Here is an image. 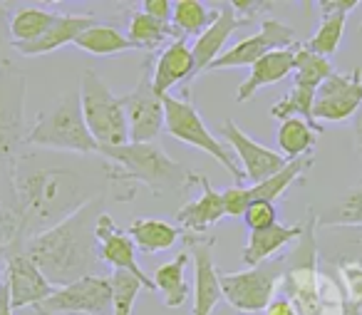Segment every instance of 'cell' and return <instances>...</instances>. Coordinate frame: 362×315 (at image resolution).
Returning <instances> with one entry per match:
<instances>
[{
  "label": "cell",
  "mask_w": 362,
  "mask_h": 315,
  "mask_svg": "<svg viewBox=\"0 0 362 315\" xmlns=\"http://www.w3.org/2000/svg\"><path fill=\"white\" fill-rule=\"evenodd\" d=\"M97 189L82 171L72 166L37 164V154H21L13 166V196L8 204L16 209L28 241L97 199Z\"/></svg>",
  "instance_id": "1"
},
{
  "label": "cell",
  "mask_w": 362,
  "mask_h": 315,
  "mask_svg": "<svg viewBox=\"0 0 362 315\" xmlns=\"http://www.w3.org/2000/svg\"><path fill=\"white\" fill-rule=\"evenodd\" d=\"M105 214V194L82 206L62 224L33 236L25 244V256L55 288H65L90 275H100V241L97 219Z\"/></svg>",
  "instance_id": "2"
},
{
  "label": "cell",
  "mask_w": 362,
  "mask_h": 315,
  "mask_svg": "<svg viewBox=\"0 0 362 315\" xmlns=\"http://www.w3.org/2000/svg\"><path fill=\"white\" fill-rule=\"evenodd\" d=\"M105 176L112 186L127 189V201L134 199V186H146L154 199L166 194H184L194 184V171L171 159L159 142L124 147H100Z\"/></svg>",
  "instance_id": "3"
},
{
  "label": "cell",
  "mask_w": 362,
  "mask_h": 315,
  "mask_svg": "<svg viewBox=\"0 0 362 315\" xmlns=\"http://www.w3.org/2000/svg\"><path fill=\"white\" fill-rule=\"evenodd\" d=\"M317 214L308 211L305 231L286 253L283 293L293 303L298 315H345L342 288L317 268Z\"/></svg>",
  "instance_id": "4"
},
{
  "label": "cell",
  "mask_w": 362,
  "mask_h": 315,
  "mask_svg": "<svg viewBox=\"0 0 362 315\" xmlns=\"http://www.w3.org/2000/svg\"><path fill=\"white\" fill-rule=\"evenodd\" d=\"M28 80L11 60H0V204L13 196V166L25 147Z\"/></svg>",
  "instance_id": "5"
},
{
  "label": "cell",
  "mask_w": 362,
  "mask_h": 315,
  "mask_svg": "<svg viewBox=\"0 0 362 315\" xmlns=\"http://www.w3.org/2000/svg\"><path fill=\"white\" fill-rule=\"evenodd\" d=\"M25 147L72 151V154H97L100 151V144L90 134L85 117H82L80 90L67 92L52 107L40 112V117L28 127Z\"/></svg>",
  "instance_id": "6"
},
{
  "label": "cell",
  "mask_w": 362,
  "mask_h": 315,
  "mask_svg": "<svg viewBox=\"0 0 362 315\" xmlns=\"http://www.w3.org/2000/svg\"><path fill=\"white\" fill-rule=\"evenodd\" d=\"M164 132L176 142H184L189 147L206 151L209 156L218 161L228 174L236 179V184L246 181L241 164H236L233 151L226 149L216 137L211 134V130L206 127V122L202 120L199 110L192 105V90H184V95H166L164 97Z\"/></svg>",
  "instance_id": "7"
},
{
  "label": "cell",
  "mask_w": 362,
  "mask_h": 315,
  "mask_svg": "<svg viewBox=\"0 0 362 315\" xmlns=\"http://www.w3.org/2000/svg\"><path fill=\"white\" fill-rule=\"evenodd\" d=\"M80 105L87 130L100 147L129 144V125L119 97L95 70H85L80 80Z\"/></svg>",
  "instance_id": "8"
},
{
  "label": "cell",
  "mask_w": 362,
  "mask_h": 315,
  "mask_svg": "<svg viewBox=\"0 0 362 315\" xmlns=\"http://www.w3.org/2000/svg\"><path fill=\"white\" fill-rule=\"evenodd\" d=\"M283 275H286V256H278L253 268L236 270V273L218 270L223 300L241 315L268 310V305L278 295Z\"/></svg>",
  "instance_id": "9"
},
{
  "label": "cell",
  "mask_w": 362,
  "mask_h": 315,
  "mask_svg": "<svg viewBox=\"0 0 362 315\" xmlns=\"http://www.w3.org/2000/svg\"><path fill=\"white\" fill-rule=\"evenodd\" d=\"M151 67H154V55L146 57L141 65L144 72L136 87L119 97L127 125H129V142L134 144L159 142V134L164 132V97L156 95L154 82H151Z\"/></svg>",
  "instance_id": "10"
},
{
  "label": "cell",
  "mask_w": 362,
  "mask_h": 315,
  "mask_svg": "<svg viewBox=\"0 0 362 315\" xmlns=\"http://www.w3.org/2000/svg\"><path fill=\"white\" fill-rule=\"evenodd\" d=\"M35 315H112V283L107 275H90L55 293L40 305Z\"/></svg>",
  "instance_id": "11"
},
{
  "label": "cell",
  "mask_w": 362,
  "mask_h": 315,
  "mask_svg": "<svg viewBox=\"0 0 362 315\" xmlns=\"http://www.w3.org/2000/svg\"><path fill=\"white\" fill-rule=\"evenodd\" d=\"M300 45L298 35L291 25L276 21V18H266L261 23V30L256 35L243 38L241 42L226 47L221 57L214 62L209 70H228V67H253L261 57L276 50H288V47Z\"/></svg>",
  "instance_id": "12"
},
{
  "label": "cell",
  "mask_w": 362,
  "mask_h": 315,
  "mask_svg": "<svg viewBox=\"0 0 362 315\" xmlns=\"http://www.w3.org/2000/svg\"><path fill=\"white\" fill-rule=\"evenodd\" d=\"M184 248L194 258V313L192 315H211L216 305L223 300L221 280H218V265L214 260V246L216 239L211 234H189L184 231Z\"/></svg>",
  "instance_id": "13"
},
{
  "label": "cell",
  "mask_w": 362,
  "mask_h": 315,
  "mask_svg": "<svg viewBox=\"0 0 362 315\" xmlns=\"http://www.w3.org/2000/svg\"><path fill=\"white\" fill-rule=\"evenodd\" d=\"M362 110V70L335 72L320 85L313 102L315 122H345Z\"/></svg>",
  "instance_id": "14"
},
{
  "label": "cell",
  "mask_w": 362,
  "mask_h": 315,
  "mask_svg": "<svg viewBox=\"0 0 362 315\" xmlns=\"http://www.w3.org/2000/svg\"><path fill=\"white\" fill-rule=\"evenodd\" d=\"M221 137L228 144V149L241 159V169L246 174V181H251V186L271 179L273 174H278L288 164V159L281 151L268 149L266 144L251 139L233 120H226L221 125Z\"/></svg>",
  "instance_id": "15"
},
{
  "label": "cell",
  "mask_w": 362,
  "mask_h": 315,
  "mask_svg": "<svg viewBox=\"0 0 362 315\" xmlns=\"http://www.w3.org/2000/svg\"><path fill=\"white\" fill-rule=\"evenodd\" d=\"M97 241H100V258L102 263L112 265L115 270H127V273L136 275L141 280L146 290L156 293V285L149 275L141 270V265L136 263V246L132 241V236L124 229L117 226V221L110 214H102L97 219Z\"/></svg>",
  "instance_id": "16"
},
{
  "label": "cell",
  "mask_w": 362,
  "mask_h": 315,
  "mask_svg": "<svg viewBox=\"0 0 362 315\" xmlns=\"http://www.w3.org/2000/svg\"><path fill=\"white\" fill-rule=\"evenodd\" d=\"M6 285L13 310L35 308L55 293V285L40 273V268L25 253H16L6 260Z\"/></svg>",
  "instance_id": "17"
},
{
  "label": "cell",
  "mask_w": 362,
  "mask_h": 315,
  "mask_svg": "<svg viewBox=\"0 0 362 315\" xmlns=\"http://www.w3.org/2000/svg\"><path fill=\"white\" fill-rule=\"evenodd\" d=\"M238 28H243V23L238 21L233 6L231 3H221V6H218V18L197 38V40H194V45H192V52H194L192 82L197 80V77H202L204 72H209V67L226 52L228 38H231Z\"/></svg>",
  "instance_id": "18"
},
{
  "label": "cell",
  "mask_w": 362,
  "mask_h": 315,
  "mask_svg": "<svg viewBox=\"0 0 362 315\" xmlns=\"http://www.w3.org/2000/svg\"><path fill=\"white\" fill-rule=\"evenodd\" d=\"M194 75V52L187 38L171 40L159 55H154V67H151V82L159 97L171 95L176 85H184L189 90Z\"/></svg>",
  "instance_id": "19"
},
{
  "label": "cell",
  "mask_w": 362,
  "mask_h": 315,
  "mask_svg": "<svg viewBox=\"0 0 362 315\" xmlns=\"http://www.w3.org/2000/svg\"><path fill=\"white\" fill-rule=\"evenodd\" d=\"M197 184L202 186V196L184 204L181 209H176L174 221L176 226H181L189 234H209V229L216 226L226 216V211H223V196L221 191H216L209 184L206 176L197 174Z\"/></svg>",
  "instance_id": "20"
},
{
  "label": "cell",
  "mask_w": 362,
  "mask_h": 315,
  "mask_svg": "<svg viewBox=\"0 0 362 315\" xmlns=\"http://www.w3.org/2000/svg\"><path fill=\"white\" fill-rule=\"evenodd\" d=\"M303 231H305V219L293 226L276 224L263 231H248V241L241 251V260L248 268H253V265H261L271 258H278V253H281L286 246L296 244V241L300 239Z\"/></svg>",
  "instance_id": "21"
},
{
  "label": "cell",
  "mask_w": 362,
  "mask_h": 315,
  "mask_svg": "<svg viewBox=\"0 0 362 315\" xmlns=\"http://www.w3.org/2000/svg\"><path fill=\"white\" fill-rule=\"evenodd\" d=\"M97 21L92 13H62L60 21L50 28L42 38H37L30 45H18V55L23 57H37V55H47V52H55L57 47L65 45H75V40L82 35L85 30H90Z\"/></svg>",
  "instance_id": "22"
},
{
  "label": "cell",
  "mask_w": 362,
  "mask_h": 315,
  "mask_svg": "<svg viewBox=\"0 0 362 315\" xmlns=\"http://www.w3.org/2000/svg\"><path fill=\"white\" fill-rule=\"evenodd\" d=\"M296 47L268 52L266 57H261V60L251 67V72H248V77L241 82V87L236 90L238 105H243V102H248L251 97H256V92L263 90V87L276 85V82L286 80L288 75H293V70H296Z\"/></svg>",
  "instance_id": "23"
},
{
  "label": "cell",
  "mask_w": 362,
  "mask_h": 315,
  "mask_svg": "<svg viewBox=\"0 0 362 315\" xmlns=\"http://www.w3.org/2000/svg\"><path fill=\"white\" fill-rule=\"evenodd\" d=\"M127 234L132 236L139 253L171 251L179 241H184V229L181 226L169 224V221H161V219H149V216H141V219L132 221Z\"/></svg>",
  "instance_id": "24"
},
{
  "label": "cell",
  "mask_w": 362,
  "mask_h": 315,
  "mask_svg": "<svg viewBox=\"0 0 362 315\" xmlns=\"http://www.w3.org/2000/svg\"><path fill=\"white\" fill-rule=\"evenodd\" d=\"M60 11H50V8L40 6H23L8 21V35H11V45H30L37 38H42L57 21H60Z\"/></svg>",
  "instance_id": "25"
},
{
  "label": "cell",
  "mask_w": 362,
  "mask_h": 315,
  "mask_svg": "<svg viewBox=\"0 0 362 315\" xmlns=\"http://www.w3.org/2000/svg\"><path fill=\"white\" fill-rule=\"evenodd\" d=\"M187 263H189V251H181L171 260H166L159 268H154V278L151 280H154L156 290L164 298L166 308H181V305L187 303L189 293H192V288L187 283Z\"/></svg>",
  "instance_id": "26"
},
{
  "label": "cell",
  "mask_w": 362,
  "mask_h": 315,
  "mask_svg": "<svg viewBox=\"0 0 362 315\" xmlns=\"http://www.w3.org/2000/svg\"><path fill=\"white\" fill-rule=\"evenodd\" d=\"M313 161H315V156L293 159V161H288L278 174H273L271 179L261 181V184H256V186H248L251 201H271V204H276L281 196H286V191L291 189L293 184H300V181L305 179Z\"/></svg>",
  "instance_id": "27"
},
{
  "label": "cell",
  "mask_w": 362,
  "mask_h": 315,
  "mask_svg": "<svg viewBox=\"0 0 362 315\" xmlns=\"http://www.w3.org/2000/svg\"><path fill=\"white\" fill-rule=\"evenodd\" d=\"M127 38H129L136 50L154 52L156 47L169 45V42L176 40L179 35H176V30L171 28V23H161V21H156V18L146 16L144 11H134L129 16Z\"/></svg>",
  "instance_id": "28"
},
{
  "label": "cell",
  "mask_w": 362,
  "mask_h": 315,
  "mask_svg": "<svg viewBox=\"0 0 362 315\" xmlns=\"http://www.w3.org/2000/svg\"><path fill=\"white\" fill-rule=\"evenodd\" d=\"M320 137V132L315 127H310L305 120L300 117H291V120H283L278 127V151L286 156L288 161L300 159V156H313L315 149V142Z\"/></svg>",
  "instance_id": "29"
},
{
  "label": "cell",
  "mask_w": 362,
  "mask_h": 315,
  "mask_svg": "<svg viewBox=\"0 0 362 315\" xmlns=\"http://www.w3.org/2000/svg\"><path fill=\"white\" fill-rule=\"evenodd\" d=\"M75 45L80 47V50L90 52V55H97V57L122 55V52L136 50L124 33L117 30L115 25H107V23H95L90 30H85L77 38Z\"/></svg>",
  "instance_id": "30"
},
{
  "label": "cell",
  "mask_w": 362,
  "mask_h": 315,
  "mask_svg": "<svg viewBox=\"0 0 362 315\" xmlns=\"http://www.w3.org/2000/svg\"><path fill=\"white\" fill-rule=\"evenodd\" d=\"M216 18L218 11H211L202 0H176L171 28L179 38H199Z\"/></svg>",
  "instance_id": "31"
},
{
  "label": "cell",
  "mask_w": 362,
  "mask_h": 315,
  "mask_svg": "<svg viewBox=\"0 0 362 315\" xmlns=\"http://www.w3.org/2000/svg\"><path fill=\"white\" fill-rule=\"evenodd\" d=\"M330 75H335V67L327 57H320L310 52L305 45L296 47V70H293V85L305 87V90L317 92L320 85Z\"/></svg>",
  "instance_id": "32"
},
{
  "label": "cell",
  "mask_w": 362,
  "mask_h": 315,
  "mask_svg": "<svg viewBox=\"0 0 362 315\" xmlns=\"http://www.w3.org/2000/svg\"><path fill=\"white\" fill-rule=\"evenodd\" d=\"M350 13H342V11H322L320 13V25H317L315 35L305 42V47L310 52L320 57H327L335 55L337 47L342 42V35H345V21Z\"/></svg>",
  "instance_id": "33"
},
{
  "label": "cell",
  "mask_w": 362,
  "mask_h": 315,
  "mask_svg": "<svg viewBox=\"0 0 362 315\" xmlns=\"http://www.w3.org/2000/svg\"><path fill=\"white\" fill-rule=\"evenodd\" d=\"M317 226H332V229H362V184L352 186L340 201L327 209L317 219Z\"/></svg>",
  "instance_id": "34"
},
{
  "label": "cell",
  "mask_w": 362,
  "mask_h": 315,
  "mask_svg": "<svg viewBox=\"0 0 362 315\" xmlns=\"http://www.w3.org/2000/svg\"><path fill=\"white\" fill-rule=\"evenodd\" d=\"M313 102H315V92L293 85L291 90H288V95L281 97V100L271 107V117L281 122L291 120V117H300V120H305L310 127H315L317 132H322V125H317L315 117H313Z\"/></svg>",
  "instance_id": "35"
},
{
  "label": "cell",
  "mask_w": 362,
  "mask_h": 315,
  "mask_svg": "<svg viewBox=\"0 0 362 315\" xmlns=\"http://www.w3.org/2000/svg\"><path fill=\"white\" fill-rule=\"evenodd\" d=\"M110 283H112V315H132L136 298H139V290L144 288L141 280L136 275L127 273V270H112Z\"/></svg>",
  "instance_id": "36"
},
{
  "label": "cell",
  "mask_w": 362,
  "mask_h": 315,
  "mask_svg": "<svg viewBox=\"0 0 362 315\" xmlns=\"http://www.w3.org/2000/svg\"><path fill=\"white\" fill-rule=\"evenodd\" d=\"M342 283L345 315H362V263L357 260H335Z\"/></svg>",
  "instance_id": "37"
},
{
  "label": "cell",
  "mask_w": 362,
  "mask_h": 315,
  "mask_svg": "<svg viewBox=\"0 0 362 315\" xmlns=\"http://www.w3.org/2000/svg\"><path fill=\"white\" fill-rule=\"evenodd\" d=\"M243 221H246V226L251 231L271 229V226L278 224L276 204H271V201H253L246 214H243Z\"/></svg>",
  "instance_id": "38"
},
{
  "label": "cell",
  "mask_w": 362,
  "mask_h": 315,
  "mask_svg": "<svg viewBox=\"0 0 362 315\" xmlns=\"http://www.w3.org/2000/svg\"><path fill=\"white\" fill-rule=\"evenodd\" d=\"M221 196H223V211H226V216H241L243 219L248 206L253 204L251 191H248V186H243V184L228 186V189L221 191Z\"/></svg>",
  "instance_id": "39"
},
{
  "label": "cell",
  "mask_w": 362,
  "mask_h": 315,
  "mask_svg": "<svg viewBox=\"0 0 362 315\" xmlns=\"http://www.w3.org/2000/svg\"><path fill=\"white\" fill-rule=\"evenodd\" d=\"M231 6H233V11H236L238 21H241L243 25H248V23H253L258 16H263V11L273 8V3H258V0H233Z\"/></svg>",
  "instance_id": "40"
},
{
  "label": "cell",
  "mask_w": 362,
  "mask_h": 315,
  "mask_svg": "<svg viewBox=\"0 0 362 315\" xmlns=\"http://www.w3.org/2000/svg\"><path fill=\"white\" fill-rule=\"evenodd\" d=\"M141 11H144L146 16L161 21V23H171V16H174V3H169V0H144V3H141Z\"/></svg>",
  "instance_id": "41"
},
{
  "label": "cell",
  "mask_w": 362,
  "mask_h": 315,
  "mask_svg": "<svg viewBox=\"0 0 362 315\" xmlns=\"http://www.w3.org/2000/svg\"><path fill=\"white\" fill-rule=\"evenodd\" d=\"M317 8H320V13L322 11H342V13H350V11H355L360 3L357 0H317L315 3Z\"/></svg>",
  "instance_id": "42"
},
{
  "label": "cell",
  "mask_w": 362,
  "mask_h": 315,
  "mask_svg": "<svg viewBox=\"0 0 362 315\" xmlns=\"http://www.w3.org/2000/svg\"><path fill=\"white\" fill-rule=\"evenodd\" d=\"M0 315H16L11 305V293H8V285H0Z\"/></svg>",
  "instance_id": "43"
},
{
  "label": "cell",
  "mask_w": 362,
  "mask_h": 315,
  "mask_svg": "<svg viewBox=\"0 0 362 315\" xmlns=\"http://www.w3.org/2000/svg\"><path fill=\"white\" fill-rule=\"evenodd\" d=\"M352 132H355V144H357V149H360V154H362V110L352 117ZM360 184H362V179H360Z\"/></svg>",
  "instance_id": "44"
},
{
  "label": "cell",
  "mask_w": 362,
  "mask_h": 315,
  "mask_svg": "<svg viewBox=\"0 0 362 315\" xmlns=\"http://www.w3.org/2000/svg\"><path fill=\"white\" fill-rule=\"evenodd\" d=\"M360 30H362V23H360Z\"/></svg>",
  "instance_id": "45"
},
{
  "label": "cell",
  "mask_w": 362,
  "mask_h": 315,
  "mask_svg": "<svg viewBox=\"0 0 362 315\" xmlns=\"http://www.w3.org/2000/svg\"><path fill=\"white\" fill-rule=\"evenodd\" d=\"M0 285H3V283H0Z\"/></svg>",
  "instance_id": "46"
}]
</instances>
